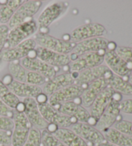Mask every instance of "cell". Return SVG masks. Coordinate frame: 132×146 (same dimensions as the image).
<instances>
[{"label": "cell", "mask_w": 132, "mask_h": 146, "mask_svg": "<svg viewBox=\"0 0 132 146\" xmlns=\"http://www.w3.org/2000/svg\"><path fill=\"white\" fill-rule=\"evenodd\" d=\"M34 40L37 46L62 54H70L76 44L75 42L55 38L49 34L41 32L35 34Z\"/></svg>", "instance_id": "6da1fadb"}, {"label": "cell", "mask_w": 132, "mask_h": 146, "mask_svg": "<svg viewBox=\"0 0 132 146\" xmlns=\"http://www.w3.org/2000/svg\"><path fill=\"white\" fill-rule=\"evenodd\" d=\"M37 23L33 19L23 23L10 30L8 39L4 49L17 46L35 33L37 30Z\"/></svg>", "instance_id": "7a4b0ae2"}, {"label": "cell", "mask_w": 132, "mask_h": 146, "mask_svg": "<svg viewBox=\"0 0 132 146\" xmlns=\"http://www.w3.org/2000/svg\"><path fill=\"white\" fill-rule=\"evenodd\" d=\"M39 109L43 118L49 124H54L58 128H68L77 121L75 118L63 114L56 108L49 103L38 104Z\"/></svg>", "instance_id": "3957f363"}, {"label": "cell", "mask_w": 132, "mask_h": 146, "mask_svg": "<svg viewBox=\"0 0 132 146\" xmlns=\"http://www.w3.org/2000/svg\"><path fill=\"white\" fill-rule=\"evenodd\" d=\"M106 50H103L96 52L86 53L78 56L68 64L69 72L79 73L83 70L102 64Z\"/></svg>", "instance_id": "277c9868"}, {"label": "cell", "mask_w": 132, "mask_h": 146, "mask_svg": "<svg viewBox=\"0 0 132 146\" xmlns=\"http://www.w3.org/2000/svg\"><path fill=\"white\" fill-rule=\"evenodd\" d=\"M39 0H30L25 2L14 12L9 22V29H13L19 25L33 19V16L37 13L42 6Z\"/></svg>", "instance_id": "5b68a950"}, {"label": "cell", "mask_w": 132, "mask_h": 146, "mask_svg": "<svg viewBox=\"0 0 132 146\" xmlns=\"http://www.w3.org/2000/svg\"><path fill=\"white\" fill-rule=\"evenodd\" d=\"M70 129L79 136L88 146H99L106 141L103 133L87 123L77 122Z\"/></svg>", "instance_id": "8992f818"}, {"label": "cell", "mask_w": 132, "mask_h": 146, "mask_svg": "<svg viewBox=\"0 0 132 146\" xmlns=\"http://www.w3.org/2000/svg\"><path fill=\"white\" fill-rule=\"evenodd\" d=\"M12 119L14 126L12 132V145L23 146L32 126L24 113H19L14 110Z\"/></svg>", "instance_id": "52a82bcc"}, {"label": "cell", "mask_w": 132, "mask_h": 146, "mask_svg": "<svg viewBox=\"0 0 132 146\" xmlns=\"http://www.w3.org/2000/svg\"><path fill=\"white\" fill-rule=\"evenodd\" d=\"M37 43L34 39L29 38L17 46L3 50L0 53V59L6 62L21 61L27 57L32 50H35Z\"/></svg>", "instance_id": "ba28073f"}, {"label": "cell", "mask_w": 132, "mask_h": 146, "mask_svg": "<svg viewBox=\"0 0 132 146\" xmlns=\"http://www.w3.org/2000/svg\"><path fill=\"white\" fill-rule=\"evenodd\" d=\"M106 32L105 27L100 23H92L85 24L77 27L71 32L69 35L70 41L77 43L93 37H103Z\"/></svg>", "instance_id": "9c48e42d"}, {"label": "cell", "mask_w": 132, "mask_h": 146, "mask_svg": "<svg viewBox=\"0 0 132 146\" xmlns=\"http://www.w3.org/2000/svg\"><path fill=\"white\" fill-rule=\"evenodd\" d=\"M88 85H78L73 84L55 92L49 97L48 103L54 108L63 103L73 101L80 97Z\"/></svg>", "instance_id": "30bf717a"}, {"label": "cell", "mask_w": 132, "mask_h": 146, "mask_svg": "<svg viewBox=\"0 0 132 146\" xmlns=\"http://www.w3.org/2000/svg\"><path fill=\"white\" fill-rule=\"evenodd\" d=\"M109 42L105 37H97L77 42L73 51L70 54L71 61L75 60L79 55L86 53L96 52L103 50H106Z\"/></svg>", "instance_id": "8fae6325"}, {"label": "cell", "mask_w": 132, "mask_h": 146, "mask_svg": "<svg viewBox=\"0 0 132 146\" xmlns=\"http://www.w3.org/2000/svg\"><path fill=\"white\" fill-rule=\"evenodd\" d=\"M120 102L112 98L108 107L98 119L95 127L101 133L106 131L117 122L122 120L120 115Z\"/></svg>", "instance_id": "7c38bea8"}, {"label": "cell", "mask_w": 132, "mask_h": 146, "mask_svg": "<svg viewBox=\"0 0 132 146\" xmlns=\"http://www.w3.org/2000/svg\"><path fill=\"white\" fill-rule=\"evenodd\" d=\"M104 61L113 74L121 77H128L131 74L132 62L124 61L117 54L115 50H106Z\"/></svg>", "instance_id": "4fadbf2b"}, {"label": "cell", "mask_w": 132, "mask_h": 146, "mask_svg": "<svg viewBox=\"0 0 132 146\" xmlns=\"http://www.w3.org/2000/svg\"><path fill=\"white\" fill-rule=\"evenodd\" d=\"M55 108L63 114L75 118L77 122L87 123L90 118L89 111L81 104V97L73 101L63 103Z\"/></svg>", "instance_id": "5bb4252c"}, {"label": "cell", "mask_w": 132, "mask_h": 146, "mask_svg": "<svg viewBox=\"0 0 132 146\" xmlns=\"http://www.w3.org/2000/svg\"><path fill=\"white\" fill-rule=\"evenodd\" d=\"M20 62L28 71L37 73L49 80L54 78L59 70L47 64L37 57H26L21 59Z\"/></svg>", "instance_id": "9a60e30c"}, {"label": "cell", "mask_w": 132, "mask_h": 146, "mask_svg": "<svg viewBox=\"0 0 132 146\" xmlns=\"http://www.w3.org/2000/svg\"><path fill=\"white\" fill-rule=\"evenodd\" d=\"M23 103L25 106L24 114L29 120L32 127L40 131L47 129L49 125L41 113L38 104L35 99L27 98L24 99Z\"/></svg>", "instance_id": "2e32d148"}, {"label": "cell", "mask_w": 132, "mask_h": 146, "mask_svg": "<svg viewBox=\"0 0 132 146\" xmlns=\"http://www.w3.org/2000/svg\"><path fill=\"white\" fill-rule=\"evenodd\" d=\"M35 51L37 58L54 68H60L61 67H65L71 62L70 54H59L37 45Z\"/></svg>", "instance_id": "e0dca14e"}, {"label": "cell", "mask_w": 132, "mask_h": 146, "mask_svg": "<svg viewBox=\"0 0 132 146\" xmlns=\"http://www.w3.org/2000/svg\"><path fill=\"white\" fill-rule=\"evenodd\" d=\"M110 78L104 77L88 84L81 96V104L85 108H90L100 93L109 86Z\"/></svg>", "instance_id": "ac0fdd59"}, {"label": "cell", "mask_w": 132, "mask_h": 146, "mask_svg": "<svg viewBox=\"0 0 132 146\" xmlns=\"http://www.w3.org/2000/svg\"><path fill=\"white\" fill-rule=\"evenodd\" d=\"M113 75V72L106 65L101 64L99 66L86 69L79 73L78 77L75 80V84L88 85L90 82L104 77L111 79Z\"/></svg>", "instance_id": "d6986e66"}, {"label": "cell", "mask_w": 132, "mask_h": 146, "mask_svg": "<svg viewBox=\"0 0 132 146\" xmlns=\"http://www.w3.org/2000/svg\"><path fill=\"white\" fill-rule=\"evenodd\" d=\"M67 7L62 2H55L47 7L38 17L37 24L39 29L48 28L61 15Z\"/></svg>", "instance_id": "ffe728a7"}, {"label": "cell", "mask_w": 132, "mask_h": 146, "mask_svg": "<svg viewBox=\"0 0 132 146\" xmlns=\"http://www.w3.org/2000/svg\"><path fill=\"white\" fill-rule=\"evenodd\" d=\"M115 91L108 86L103 91L99 94L93 102L90 108V114L91 117L97 121L101 115L108 107L110 101L112 99Z\"/></svg>", "instance_id": "44dd1931"}, {"label": "cell", "mask_w": 132, "mask_h": 146, "mask_svg": "<svg viewBox=\"0 0 132 146\" xmlns=\"http://www.w3.org/2000/svg\"><path fill=\"white\" fill-rule=\"evenodd\" d=\"M75 84V79L70 72L56 75L49 80L42 88L43 94L50 97L55 92Z\"/></svg>", "instance_id": "7402d4cb"}, {"label": "cell", "mask_w": 132, "mask_h": 146, "mask_svg": "<svg viewBox=\"0 0 132 146\" xmlns=\"http://www.w3.org/2000/svg\"><path fill=\"white\" fill-rule=\"evenodd\" d=\"M8 88L17 97H22L24 99H35L38 95L43 93L42 88L39 86H33L26 82H18L14 80L8 86Z\"/></svg>", "instance_id": "603a6c76"}, {"label": "cell", "mask_w": 132, "mask_h": 146, "mask_svg": "<svg viewBox=\"0 0 132 146\" xmlns=\"http://www.w3.org/2000/svg\"><path fill=\"white\" fill-rule=\"evenodd\" d=\"M53 134L67 146H88L79 136L70 128H58Z\"/></svg>", "instance_id": "cb8c5ba5"}, {"label": "cell", "mask_w": 132, "mask_h": 146, "mask_svg": "<svg viewBox=\"0 0 132 146\" xmlns=\"http://www.w3.org/2000/svg\"><path fill=\"white\" fill-rule=\"evenodd\" d=\"M106 140L117 146H132V137L124 134L113 127L103 133Z\"/></svg>", "instance_id": "d4e9b609"}, {"label": "cell", "mask_w": 132, "mask_h": 146, "mask_svg": "<svg viewBox=\"0 0 132 146\" xmlns=\"http://www.w3.org/2000/svg\"><path fill=\"white\" fill-rule=\"evenodd\" d=\"M23 0H12L0 7V23L5 25L10 21L16 10L23 3Z\"/></svg>", "instance_id": "484cf974"}, {"label": "cell", "mask_w": 132, "mask_h": 146, "mask_svg": "<svg viewBox=\"0 0 132 146\" xmlns=\"http://www.w3.org/2000/svg\"><path fill=\"white\" fill-rule=\"evenodd\" d=\"M128 78L126 79V77H121L113 74L110 80L109 86L115 92L126 95H132V84L128 82Z\"/></svg>", "instance_id": "4316f807"}, {"label": "cell", "mask_w": 132, "mask_h": 146, "mask_svg": "<svg viewBox=\"0 0 132 146\" xmlns=\"http://www.w3.org/2000/svg\"><path fill=\"white\" fill-rule=\"evenodd\" d=\"M0 99L3 100L7 106L14 110L16 109L17 104L21 102L19 97L14 94L9 90L8 86L3 84L1 80H0Z\"/></svg>", "instance_id": "83f0119b"}, {"label": "cell", "mask_w": 132, "mask_h": 146, "mask_svg": "<svg viewBox=\"0 0 132 146\" xmlns=\"http://www.w3.org/2000/svg\"><path fill=\"white\" fill-rule=\"evenodd\" d=\"M10 75L14 80L21 82H26L28 70L22 66L20 61L10 62L9 64Z\"/></svg>", "instance_id": "f1b7e54d"}, {"label": "cell", "mask_w": 132, "mask_h": 146, "mask_svg": "<svg viewBox=\"0 0 132 146\" xmlns=\"http://www.w3.org/2000/svg\"><path fill=\"white\" fill-rule=\"evenodd\" d=\"M42 146H67L59 138L47 129L41 131Z\"/></svg>", "instance_id": "f546056e"}, {"label": "cell", "mask_w": 132, "mask_h": 146, "mask_svg": "<svg viewBox=\"0 0 132 146\" xmlns=\"http://www.w3.org/2000/svg\"><path fill=\"white\" fill-rule=\"evenodd\" d=\"M41 131L32 127L23 146H41Z\"/></svg>", "instance_id": "4dcf8cb0"}, {"label": "cell", "mask_w": 132, "mask_h": 146, "mask_svg": "<svg viewBox=\"0 0 132 146\" xmlns=\"http://www.w3.org/2000/svg\"><path fill=\"white\" fill-rule=\"evenodd\" d=\"M49 80V79H48L47 78L37 73L30 71H28L27 72L26 83L29 84L40 87V86L45 85Z\"/></svg>", "instance_id": "1f68e13d"}, {"label": "cell", "mask_w": 132, "mask_h": 146, "mask_svg": "<svg viewBox=\"0 0 132 146\" xmlns=\"http://www.w3.org/2000/svg\"><path fill=\"white\" fill-rule=\"evenodd\" d=\"M113 128L124 134L132 137V122L127 120H121L113 125Z\"/></svg>", "instance_id": "d6a6232c"}, {"label": "cell", "mask_w": 132, "mask_h": 146, "mask_svg": "<svg viewBox=\"0 0 132 146\" xmlns=\"http://www.w3.org/2000/svg\"><path fill=\"white\" fill-rule=\"evenodd\" d=\"M115 51L117 54L124 61L132 62V47H117Z\"/></svg>", "instance_id": "836d02e7"}, {"label": "cell", "mask_w": 132, "mask_h": 146, "mask_svg": "<svg viewBox=\"0 0 132 146\" xmlns=\"http://www.w3.org/2000/svg\"><path fill=\"white\" fill-rule=\"evenodd\" d=\"M10 29L7 25H0V53L5 48L8 39Z\"/></svg>", "instance_id": "e575fe53"}, {"label": "cell", "mask_w": 132, "mask_h": 146, "mask_svg": "<svg viewBox=\"0 0 132 146\" xmlns=\"http://www.w3.org/2000/svg\"><path fill=\"white\" fill-rule=\"evenodd\" d=\"M14 126L13 119L9 117L0 116V130L12 131Z\"/></svg>", "instance_id": "d590c367"}, {"label": "cell", "mask_w": 132, "mask_h": 146, "mask_svg": "<svg viewBox=\"0 0 132 146\" xmlns=\"http://www.w3.org/2000/svg\"><path fill=\"white\" fill-rule=\"evenodd\" d=\"M14 110L10 108L0 99V116L9 117L12 119L14 116Z\"/></svg>", "instance_id": "8d00e7d4"}, {"label": "cell", "mask_w": 132, "mask_h": 146, "mask_svg": "<svg viewBox=\"0 0 132 146\" xmlns=\"http://www.w3.org/2000/svg\"><path fill=\"white\" fill-rule=\"evenodd\" d=\"M12 132L0 130V144L12 145Z\"/></svg>", "instance_id": "74e56055"}, {"label": "cell", "mask_w": 132, "mask_h": 146, "mask_svg": "<svg viewBox=\"0 0 132 146\" xmlns=\"http://www.w3.org/2000/svg\"><path fill=\"white\" fill-rule=\"evenodd\" d=\"M121 111L127 114H132V99L124 100L120 102Z\"/></svg>", "instance_id": "f35d334b"}, {"label": "cell", "mask_w": 132, "mask_h": 146, "mask_svg": "<svg viewBox=\"0 0 132 146\" xmlns=\"http://www.w3.org/2000/svg\"><path fill=\"white\" fill-rule=\"evenodd\" d=\"M35 99L36 100V102L38 104H45V103L48 102L49 97L45 95V94L42 93V94H41L38 95Z\"/></svg>", "instance_id": "ab89813d"}, {"label": "cell", "mask_w": 132, "mask_h": 146, "mask_svg": "<svg viewBox=\"0 0 132 146\" xmlns=\"http://www.w3.org/2000/svg\"><path fill=\"white\" fill-rule=\"evenodd\" d=\"M13 80H14V79L11 75L10 74H8V75H6L3 78V80H2L1 81L3 82V83L5 85H6L8 86L9 85L11 84Z\"/></svg>", "instance_id": "60d3db41"}, {"label": "cell", "mask_w": 132, "mask_h": 146, "mask_svg": "<svg viewBox=\"0 0 132 146\" xmlns=\"http://www.w3.org/2000/svg\"><path fill=\"white\" fill-rule=\"evenodd\" d=\"M25 109V106L23 102H20L16 108V109L14 110L16 111L17 112L19 113H24V111Z\"/></svg>", "instance_id": "b9f144b4"}, {"label": "cell", "mask_w": 132, "mask_h": 146, "mask_svg": "<svg viewBox=\"0 0 132 146\" xmlns=\"http://www.w3.org/2000/svg\"><path fill=\"white\" fill-rule=\"evenodd\" d=\"M99 146H117V145H114V144H113V143H111L110 142H107V141H106L105 143H102V144H101Z\"/></svg>", "instance_id": "7bdbcfd3"}, {"label": "cell", "mask_w": 132, "mask_h": 146, "mask_svg": "<svg viewBox=\"0 0 132 146\" xmlns=\"http://www.w3.org/2000/svg\"><path fill=\"white\" fill-rule=\"evenodd\" d=\"M128 82L130 83V84H132V74H131L129 76H128Z\"/></svg>", "instance_id": "ee69618b"}, {"label": "cell", "mask_w": 132, "mask_h": 146, "mask_svg": "<svg viewBox=\"0 0 132 146\" xmlns=\"http://www.w3.org/2000/svg\"><path fill=\"white\" fill-rule=\"evenodd\" d=\"M0 146H13L12 145H5V144H0Z\"/></svg>", "instance_id": "f6af8a7d"}, {"label": "cell", "mask_w": 132, "mask_h": 146, "mask_svg": "<svg viewBox=\"0 0 132 146\" xmlns=\"http://www.w3.org/2000/svg\"><path fill=\"white\" fill-rule=\"evenodd\" d=\"M0 60H1V59H0Z\"/></svg>", "instance_id": "bcb514c9"}, {"label": "cell", "mask_w": 132, "mask_h": 146, "mask_svg": "<svg viewBox=\"0 0 132 146\" xmlns=\"http://www.w3.org/2000/svg\"><path fill=\"white\" fill-rule=\"evenodd\" d=\"M41 146H42V145H41Z\"/></svg>", "instance_id": "7dc6e473"}]
</instances>
